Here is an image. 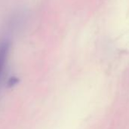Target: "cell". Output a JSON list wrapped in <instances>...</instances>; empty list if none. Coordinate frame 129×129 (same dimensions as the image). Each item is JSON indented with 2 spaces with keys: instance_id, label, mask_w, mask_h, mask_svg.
<instances>
[{
  "instance_id": "6da1fadb",
  "label": "cell",
  "mask_w": 129,
  "mask_h": 129,
  "mask_svg": "<svg viewBox=\"0 0 129 129\" xmlns=\"http://www.w3.org/2000/svg\"><path fill=\"white\" fill-rule=\"evenodd\" d=\"M11 44L8 40L2 41L0 43V79L3 74L5 68V65L8 60Z\"/></svg>"
},
{
  "instance_id": "7a4b0ae2",
  "label": "cell",
  "mask_w": 129,
  "mask_h": 129,
  "mask_svg": "<svg viewBox=\"0 0 129 129\" xmlns=\"http://www.w3.org/2000/svg\"><path fill=\"white\" fill-rule=\"evenodd\" d=\"M19 82V79L18 78L15 77V76H13V77H11L8 81V86L9 88H12L14 87V85H16Z\"/></svg>"
}]
</instances>
